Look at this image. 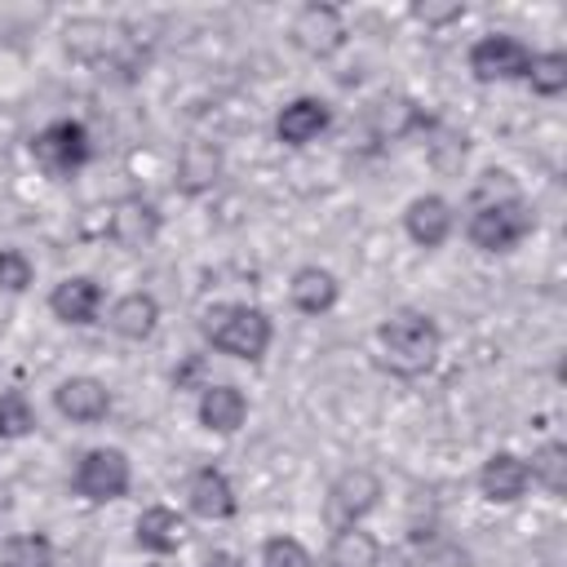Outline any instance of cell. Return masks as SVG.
<instances>
[{
  "label": "cell",
  "instance_id": "cell-1",
  "mask_svg": "<svg viewBox=\"0 0 567 567\" xmlns=\"http://www.w3.org/2000/svg\"><path fill=\"white\" fill-rule=\"evenodd\" d=\"M377 341H381V359H385L390 372H399V377H421V372L434 368L443 337H439V328H434L430 315H421V310H399V315H390V319L381 323Z\"/></svg>",
  "mask_w": 567,
  "mask_h": 567
},
{
  "label": "cell",
  "instance_id": "cell-2",
  "mask_svg": "<svg viewBox=\"0 0 567 567\" xmlns=\"http://www.w3.org/2000/svg\"><path fill=\"white\" fill-rule=\"evenodd\" d=\"M204 337L230 354V359H248L257 363L266 350H270V337H275V323L261 306H217L204 315Z\"/></svg>",
  "mask_w": 567,
  "mask_h": 567
},
{
  "label": "cell",
  "instance_id": "cell-3",
  "mask_svg": "<svg viewBox=\"0 0 567 567\" xmlns=\"http://www.w3.org/2000/svg\"><path fill=\"white\" fill-rule=\"evenodd\" d=\"M536 217L523 199H509V204H483L470 213L465 221V235L478 252H509L514 244H523L532 235Z\"/></svg>",
  "mask_w": 567,
  "mask_h": 567
},
{
  "label": "cell",
  "instance_id": "cell-4",
  "mask_svg": "<svg viewBox=\"0 0 567 567\" xmlns=\"http://www.w3.org/2000/svg\"><path fill=\"white\" fill-rule=\"evenodd\" d=\"M93 155V142H89V128L80 120H53L44 124L35 137H31V159L49 173V177H71L89 164Z\"/></svg>",
  "mask_w": 567,
  "mask_h": 567
},
{
  "label": "cell",
  "instance_id": "cell-5",
  "mask_svg": "<svg viewBox=\"0 0 567 567\" xmlns=\"http://www.w3.org/2000/svg\"><path fill=\"white\" fill-rule=\"evenodd\" d=\"M133 483V465L120 447H93L75 465V492L84 501H120Z\"/></svg>",
  "mask_w": 567,
  "mask_h": 567
},
{
  "label": "cell",
  "instance_id": "cell-6",
  "mask_svg": "<svg viewBox=\"0 0 567 567\" xmlns=\"http://www.w3.org/2000/svg\"><path fill=\"white\" fill-rule=\"evenodd\" d=\"M527 62H532V49H527L518 35H501V31L474 40V49H470V71H474V80H483V84L523 80V75H527Z\"/></svg>",
  "mask_w": 567,
  "mask_h": 567
},
{
  "label": "cell",
  "instance_id": "cell-7",
  "mask_svg": "<svg viewBox=\"0 0 567 567\" xmlns=\"http://www.w3.org/2000/svg\"><path fill=\"white\" fill-rule=\"evenodd\" d=\"M288 35H292V44L301 49V53H310V58H332L341 44H346V18H341V9H332V4H301L297 9V18H292V27H288Z\"/></svg>",
  "mask_w": 567,
  "mask_h": 567
},
{
  "label": "cell",
  "instance_id": "cell-8",
  "mask_svg": "<svg viewBox=\"0 0 567 567\" xmlns=\"http://www.w3.org/2000/svg\"><path fill=\"white\" fill-rule=\"evenodd\" d=\"M377 501H381V478L368 465H354V470L337 474V483L328 487V514L337 518V527L359 523Z\"/></svg>",
  "mask_w": 567,
  "mask_h": 567
},
{
  "label": "cell",
  "instance_id": "cell-9",
  "mask_svg": "<svg viewBox=\"0 0 567 567\" xmlns=\"http://www.w3.org/2000/svg\"><path fill=\"white\" fill-rule=\"evenodd\" d=\"M106 235L120 248H146L159 235V208L142 195H124V199H115V208L106 217Z\"/></svg>",
  "mask_w": 567,
  "mask_h": 567
},
{
  "label": "cell",
  "instance_id": "cell-10",
  "mask_svg": "<svg viewBox=\"0 0 567 567\" xmlns=\"http://www.w3.org/2000/svg\"><path fill=\"white\" fill-rule=\"evenodd\" d=\"M53 403L66 421L75 425H93L111 412V390L97 381V377H66L58 390H53Z\"/></svg>",
  "mask_w": 567,
  "mask_h": 567
},
{
  "label": "cell",
  "instance_id": "cell-11",
  "mask_svg": "<svg viewBox=\"0 0 567 567\" xmlns=\"http://www.w3.org/2000/svg\"><path fill=\"white\" fill-rule=\"evenodd\" d=\"M332 124V111L323 97H292L279 115H275V137L284 146H310L323 128Z\"/></svg>",
  "mask_w": 567,
  "mask_h": 567
},
{
  "label": "cell",
  "instance_id": "cell-12",
  "mask_svg": "<svg viewBox=\"0 0 567 567\" xmlns=\"http://www.w3.org/2000/svg\"><path fill=\"white\" fill-rule=\"evenodd\" d=\"M452 226H456V213H452V204L443 195H416L408 204V213H403V230L421 248H439L452 235Z\"/></svg>",
  "mask_w": 567,
  "mask_h": 567
},
{
  "label": "cell",
  "instance_id": "cell-13",
  "mask_svg": "<svg viewBox=\"0 0 567 567\" xmlns=\"http://www.w3.org/2000/svg\"><path fill=\"white\" fill-rule=\"evenodd\" d=\"M527 461L514 456V452H492L478 470V492L492 501V505H514L523 492H527Z\"/></svg>",
  "mask_w": 567,
  "mask_h": 567
},
{
  "label": "cell",
  "instance_id": "cell-14",
  "mask_svg": "<svg viewBox=\"0 0 567 567\" xmlns=\"http://www.w3.org/2000/svg\"><path fill=\"white\" fill-rule=\"evenodd\" d=\"M186 505H190V514H199V518H230L239 501H235L230 478H226L217 465H199V470L186 478Z\"/></svg>",
  "mask_w": 567,
  "mask_h": 567
},
{
  "label": "cell",
  "instance_id": "cell-15",
  "mask_svg": "<svg viewBox=\"0 0 567 567\" xmlns=\"http://www.w3.org/2000/svg\"><path fill=\"white\" fill-rule=\"evenodd\" d=\"M49 310L62 323H93L97 310H102V284L89 279V275H71L49 292Z\"/></svg>",
  "mask_w": 567,
  "mask_h": 567
},
{
  "label": "cell",
  "instance_id": "cell-16",
  "mask_svg": "<svg viewBox=\"0 0 567 567\" xmlns=\"http://www.w3.org/2000/svg\"><path fill=\"white\" fill-rule=\"evenodd\" d=\"M217 177H221V151H217V142H204V137L186 142L182 155H177V186L186 195H204V190L217 186Z\"/></svg>",
  "mask_w": 567,
  "mask_h": 567
},
{
  "label": "cell",
  "instance_id": "cell-17",
  "mask_svg": "<svg viewBox=\"0 0 567 567\" xmlns=\"http://www.w3.org/2000/svg\"><path fill=\"white\" fill-rule=\"evenodd\" d=\"M248 421V399L239 385H204L199 394V425L213 434H235Z\"/></svg>",
  "mask_w": 567,
  "mask_h": 567
},
{
  "label": "cell",
  "instance_id": "cell-18",
  "mask_svg": "<svg viewBox=\"0 0 567 567\" xmlns=\"http://www.w3.org/2000/svg\"><path fill=\"white\" fill-rule=\"evenodd\" d=\"M137 545L151 549V554H177L186 545V518L168 505H151L137 514V527H133Z\"/></svg>",
  "mask_w": 567,
  "mask_h": 567
},
{
  "label": "cell",
  "instance_id": "cell-19",
  "mask_svg": "<svg viewBox=\"0 0 567 567\" xmlns=\"http://www.w3.org/2000/svg\"><path fill=\"white\" fill-rule=\"evenodd\" d=\"M337 292H341V284L323 266H301L292 275V284H288V297H292V306L301 315H328L337 306Z\"/></svg>",
  "mask_w": 567,
  "mask_h": 567
},
{
  "label": "cell",
  "instance_id": "cell-20",
  "mask_svg": "<svg viewBox=\"0 0 567 567\" xmlns=\"http://www.w3.org/2000/svg\"><path fill=\"white\" fill-rule=\"evenodd\" d=\"M159 323V301L151 292H124L115 306H111V328L124 337V341H146Z\"/></svg>",
  "mask_w": 567,
  "mask_h": 567
},
{
  "label": "cell",
  "instance_id": "cell-21",
  "mask_svg": "<svg viewBox=\"0 0 567 567\" xmlns=\"http://www.w3.org/2000/svg\"><path fill=\"white\" fill-rule=\"evenodd\" d=\"M377 563H381V540L372 532H363L359 523L332 532L328 567H377Z\"/></svg>",
  "mask_w": 567,
  "mask_h": 567
},
{
  "label": "cell",
  "instance_id": "cell-22",
  "mask_svg": "<svg viewBox=\"0 0 567 567\" xmlns=\"http://www.w3.org/2000/svg\"><path fill=\"white\" fill-rule=\"evenodd\" d=\"M527 478L540 483L549 496H563L567 492V443H540L527 461Z\"/></svg>",
  "mask_w": 567,
  "mask_h": 567
},
{
  "label": "cell",
  "instance_id": "cell-23",
  "mask_svg": "<svg viewBox=\"0 0 567 567\" xmlns=\"http://www.w3.org/2000/svg\"><path fill=\"white\" fill-rule=\"evenodd\" d=\"M523 80L532 84V93H540V97H558V93L567 89V53H558V49H549V53H532Z\"/></svg>",
  "mask_w": 567,
  "mask_h": 567
},
{
  "label": "cell",
  "instance_id": "cell-24",
  "mask_svg": "<svg viewBox=\"0 0 567 567\" xmlns=\"http://www.w3.org/2000/svg\"><path fill=\"white\" fill-rule=\"evenodd\" d=\"M0 567H53V545L40 532L9 536L0 549Z\"/></svg>",
  "mask_w": 567,
  "mask_h": 567
},
{
  "label": "cell",
  "instance_id": "cell-25",
  "mask_svg": "<svg viewBox=\"0 0 567 567\" xmlns=\"http://www.w3.org/2000/svg\"><path fill=\"white\" fill-rule=\"evenodd\" d=\"M35 430V408L22 390H4L0 394V439H22Z\"/></svg>",
  "mask_w": 567,
  "mask_h": 567
},
{
  "label": "cell",
  "instance_id": "cell-26",
  "mask_svg": "<svg viewBox=\"0 0 567 567\" xmlns=\"http://www.w3.org/2000/svg\"><path fill=\"white\" fill-rule=\"evenodd\" d=\"M509 199H523L509 173H483L474 182V190H470V204L474 208H483V204H509Z\"/></svg>",
  "mask_w": 567,
  "mask_h": 567
},
{
  "label": "cell",
  "instance_id": "cell-27",
  "mask_svg": "<svg viewBox=\"0 0 567 567\" xmlns=\"http://www.w3.org/2000/svg\"><path fill=\"white\" fill-rule=\"evenodd\" d=\"M31 279H35L31 257L18 252V248H0V288H4V292H27Z\"/></svg>",
  "mask_w": 567,
  "mask_h": 567
},
{
  "label": "cell",
  "instance_id": "cell-28",
  "mask_svg": "<svg viewBox=\"0 0 567 567\" xmlns=\"http://www.w3.org/2000/svg\"><path fill=\"white\" fill-rule=\"evenodd\" d=\"M261 567H310V549L292 536H270L261 549Z\"/></svg>",
  "mask_w": 567,
  "mask_h": 567
},
{
  "label": "cell",
  "instance_id": "cell-29",
  "mask_svg": "<svg viewBox=\"0 0 567 567\" xmlns=\"http://www.w3.org/2000/svg\"><path fill=\"white\" fill-rule=\"evenodd\" d=\"M421 567H474V558H470V549H461V545H452V540H434V545L425 549Z\"/></svg>",
  "mask_w": 567,
  "mask_h": 567
},
{
  "label": "cell",
  "instance_id": "cell-30",
  "mask_svg": "<svg viewBox=\"0 0 567 567\" xmlns=\"http://www.w3.org/2000/svg\"><path fill=\"white\" fill-rule=\"evenodd\" d=\"M416 18H421V22H430V27H443V22L465 18V4H461V0H447V4L425 0V4H416Z\"/></svg>",
  "mask_w": 567,
  "mask_h": 567
},
{
  "label": "cell",
  "instance_id": "cell-31",
  "mask_svg": "<svg viewBox=\"0 0 567 567\" xmlns=\"http://www.w3.org/2000/svg\"><path fill=\"white\" fill-rule=\"evenodd\" d=\"M204 567H244L235 554H226V549H213L208 558H204Z\"/></svg>",
  "mask_w": 567,
  "mask_h": 567
}]
</instances>
